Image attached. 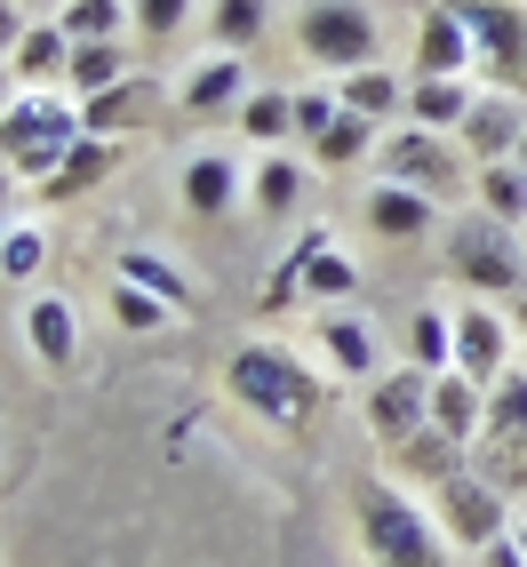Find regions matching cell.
Segmentation results:
<instances>
[{"mask_svg":"<svg viewBox=\"0 0 527 567\" xmlns=\"http://www.w3.org/2000/svg\"><path fill=\"white\" fill-rule=\"evenodd\" d=\"M248 200H256L264 216H288L296 200H304V168H296V161H264V168L248 176Z\"/></svg>","mask_w":527,"mask_h":567,"instance_id":"cell-30","label":"cell"},{"mask_svg":"<svg viewBox=\"0 0 527 567\" xmlns=\"http://www.w3.org/2000/svg\"><path fill=\"white\" fill-rule=\"evenodd\" d=\"M504 352H512V336H504V320L496 312H456V375H472V384L487 392V384H504Z\"/></svg>","mask_w":527,"mask_h":567,"instance_id":"cell-11","label":"cell"},{"mask_svg":"<svg viewBox=\"0 0 527 567\" xmlns=\"http://www.w3.org/2000/svg\"><path fill=\"white\" fill-rule=\"evenodd\" d=\"M41 264H49V240H41V224H17V233L0 240V272H9V280H32Z\"/></svg>","mask_w":527,"mask_h":567,"instance_id":"cell-36","label":"cell"},{"mask_svg":"<svg viewBox=\"0 0 527 567\" xmlns=\"http://www.w3.org/2000/svg\"><path fill=\"white\" fill-rule=\"evenodd\" d=\"M288 264H296V280H304V296H320V305H328V296H352V288H360L352 256H335L328 233H304V240L288 248Z\"/></svg>","mask_w":527,"mask_h":567,"instance_id":"cell-14","label":"cell"},{"mask_svg":"<svg viewBox=\"0 0 527 567\" xmlns=\"http://www.w3.org/2000/svg\"><path fill=\"white\" fill-rule=\"evenodd\" d=\"M64 81H72V96H104V89H121L128 81V49L121 41H89V49H72V64H64Z\"/></svg>","mask_w":527,"mask_h":567,"instance_id":"cell-24","label":"cell"},{"mask_svg":"<svg viewBox=\"0 0 527 567\" xmlns=\"http://www.w3.org/2000/svg\"><path fill=\"white\" fill-rule=\"evenodd\" d=\"M432 224H440V200L407 193V184H375V193H368V233H384V240H424Z\"/></svg>","mask_w":527,"mask_h":567,"instance_id":"cell-13","label":"cell"},{"mask_svg":"<svg viewBox=\"0 0 527 567\" xmlns=\"http://www.w3.org/2000/svg\"><path fill=\"white\" fill-rule=\"evenodd\" d=\"M472 89L464 81H407V112H416V128H440V136H456L472 121Z\"/></svg>","mask_w":527,"mask_h":567,"instance_id":"cell-22","label":"cell"},{"mask_svg":"<svg viewBox=\"0 0 527 567\" xmlns=\"http://www.w3.org/2000/svg\"><path fill=\"white\" fill-rule=\"evenodd\" d=\"M407 352H416V368H424V375H447V368H456V320L424 305L416 320H407Z\"/></svg>","mask_w":527,"mask_h":567,"instance_id":"cell-28","label":"cell"},{"mask_svg":"<svg viewBox=\"0 0 527 567\" xmlns=\"http://www.w3.org/2000/svg\"><path fill=\"white\" fill-rule=\"evenodd\" d=\"M112 168H121V136H81V144H72V153H64V168H56V176L41 184V193H49V200L96 193V184H104Z\"/></svg>","mask_w":527,"mask_h":567,"instance_id":"cell-17","label":"cell"},{"mask_svg":"<svg viewBox=\"0 0 527 567\" xmlns=\"http://www.w3.org/2000/svg\"><path fill=\"white\" fill-rule=\"evenodd\" d=\"M24 336H32V360L56 368V375L81 360V328H72V305H64V296H32V305H24Z\"/></svg>","mask_w":527,"mask_h":567,"instance_id":"cell-12","label":"cell"},{"mask_svg":"<svg viewBox=\"0 0 527 567\" xmlns=\"http://www.w3.org/2000/svg\"><path fill=\"white\" fill-rule=\"evenodd\" d=\"M24 9H64V0H24Z\"/></svg>","mask_w":527,"mask_h":567,"instance_id":"cell-42","label":"cell"},{"mask_svg":"<svg viewBox=\"0 0 527 567\" xmlns=\"http://www.w3.org/2000/svg\"><path fill=\"white\" fill-rule=\"evenodd\" d=\"M519 328H527V296H519Z\"/></svg>","mask_w":527,"mask_h":567,"instance_id":"cell-44","label":"cell"},{"mask_svg":"<svg viewBox=\"0 0 527 567\" xmlns=\"http://www.w3.org/2000/svg\"><path fill=\"white\" fill-rule=\"evenodd\" d=\"M519 168H527V144H519Z\"/></svg>","mask_w":527,"mask_h":567,"instance_id":"cell-45","label":"cell"},{"mask_svg":"<svg viewBox=\"0 0 527 567\" xmlns=\"http://www.w3.org/2000/svg\"><path fill=\"white\" fill-rule=\"evenodd\" d=\"M440 527H447L464 551H487V544L512 536V527H504V496H496L487 480H472V472L440 480Z\"/></svg>","mask_w":527,"mask_h":567,"instance_id":"cell-8","label":"cell"},{"mask_svg":"<svg viewBox=\"0 0 527 567\" xmlns=\"http://www.w3.org/2000/svg\"><path fill=\"white\" fill-rule=\"evenodd\" d=\"M81 112H72L64 96H9V112H0V153H9V168H24L32 184H49L64 168V153L81 144Z\"/></svg>","mask_w":527,"mask_h":567,"instance_id":"cell-2","label":"cell"},{"mask_svg":"<svg viewBox=\"0 0 527 567\" xmlns=\"http://www.w3.org/2000/svg\"><path fill=\"white\" fill-rule=\"evenodd\" d=\"M335 112H344V104H335V89H328V96H296V136H304V144H320Z\"/></svg>","mask_w":527,"mask_h":567,"instance_id":"cell-38","label":"cell"},{"mask_svg":"<svg viewBox=\"0 0 527 567\" xmlns=\"http://www.w3.org/2000/svg\"><path fill=\"white\" fill-rule=\"evenodd\" d=\"M184 17H193V0H136V32L144 41H168Z\"/></svg>","mask_w":527,"mask_h":567,"instance_id":"cell-37","label":"cell"},{"mask_svg":"<svg viewBox=\"0 0 527 567\" xmlns=\"http://www.w3.org/2000/svg\"><path fill=\"white\" fill-rule=\"evenodd\" d=\"M240 136H256V144L296 136V96H248L240 104Z\"/></svg>","mask_w":527,"mask_h":567,"instance_id":"cell-33","label":"cell"},{"mask_svg":"<svg viewBox=\"0 0 527 567\" xmlns=\"http://www.w3.org/2000/svg\"><path fill=\"white\" fill-rule=\"evenodd\" d=\"M512 544H519V551H527V519H519V536H512Z\"/></svg>","mask_w":527,"mask_h":567,"instance_id":"cell-43","label":"cell"},{"mask_svg":"<svg viewBox=\"0 0 527 567\" xmlns=\"http://www.w3.org/2000/svg\"><path fill=\"white\" fill-rule=\"evenodd\" d=\"M527 233H512V224L496 216H464L456 233H447V256H456V272L487 296H527Z\"/></svg>","mask_w":527,"mask_h":567,"instance_id":"cell-4","label":"cell"},{"mask_svg":"<svg viewBox=\"0 0 527 567\" xmlns=\"http://www.w3.org/2000/svg\"><path fill=\"white\" fill-rule=\"evenodd\" d=\"M384 184H407L424 200H456L464 193V144L440 128H400L384 136Z\"/></svg>","mask_w":527,"mask_h":567,"instance_id":"cell-5","label":"cell"},{"mask_svg":"<svg viewBox=\"0 0 527 567\" xmlns=\"http://www.w3.org/2000/svg\"><path fill=\"white\" fill-rule=\"evenodd\" d=\"M479 49H472V32H464V17L447 9H424V24H416V81H464V64H472Z\"/></svg>","mask_w":527,"mask_h":567,"instance_id":"cell-10","label":"cell"},{"mask_svg":"<svg viewBox=\"0 0 527 567\" xmlns=\"http://www.w3.org/2000/svg\"><path fill=\"white\" fill-rule=\"evenodd\" d=\"M432 424L447 432V440H479L487 432V392L472 384V375H432Z\"/></svg>","mask_w":527,"mask_h":567,"instance_id":"cell-15","label":"cell"},{"mask_svg":"<svg viewBox=\"0 0 527 567\" xmlns=\"http://www.w3.org/2000/svg\"><path fill=\"white\" fill-rule=\"evenodd\" d=\"M224 375H232V392L280 432H304L312 408H320V375L296 352H280V344H240L232 360H224Z\"/></svg>","mask_w":527,"mask_h":567,"instance_id":"cell-1","label":"cell"},{"mask_svg":"<svg viewBox=\"0 0 527 567\" xmlns=\"http://www.w3.org/2000/svg\"><path fill=\"white\" fill-rule=\"evenodd\" d=\"M368 144H375V121H360V112H335L328 136L312 144V161H320V168H352V161L368 153Z\"/></svg>","mask_w":527,"mask_h":567,"instance_id":"cell-31","label":"cell"},{"mask_svg":"<svg viewBox=\"0 0 527 567\" xmlns=\"http://www.w3.org/2000/svg\"><path fill=\"white\" fill-rule=\"evenodd\" d=\"M335 104L360 112V121H392V112H407V81H392L384 64H360V72L335 81Z\"/></svg>","mask_w":527,"mask_h":567,"instance_id":"cell-19","label":"cell"},{"mask_svg":"<svg viewBox=\"0 0 527 567\" xmlns=\"http://www.w3.org/2000/svg\"><path fill=\"white\" fill-rule=\"evenodd\" d=\"M296 41H304L312 64H328L335 81H344V72L375 64V17L360 0H312V9L296 17Z\"/></svg>","mask_w":527,"mask_h":567,"instance_id":"cell-6","label":"cell"},{"mask_svg":"<svg viewBox=\"0 0 527 567\" xmlns=\"http://www.w3.org/2000/svg\"><path fill=\"white\" fill-rule=\"evenodd\" d=\"M144 112H153V81H121V89H104V96L81 104V128L89 136H128Z\"/></svg>","mask_w":527,"mask_h":567,"instance_id":"cell-21","label":"cell"},{"mask_svg":"<svg viewBox=\"0 0 527 567\" xmlns=\"http://www.w3.org/2000/svg\"><path fill=\"white\" fill-rule=\"evenodd\" d=\"M9 64L24 72L32 89H41V81H56V72L72 64V41H64V24H32L24 41H17V56H9Z\"/></svg>","mask_w":527,"mask_h":567,"instance_id":"cell-27","label":"cell"},{"mask_svg":"<svg viewBox=\"0 0 527 567\" xmlns=\"http://www.w3.org/2000/svg\"><path fill=\"white\" fill-rule=\"evenodd\" d=\"M456 136H464V153H479V161H512V144H527V121H519V104L479 96L472 121H464Z\"/></svg>","mask_w":527,"mask_h":567,"instance_id":"cell-16","label":"cell"},{"mask_svg":"<svg viewBox=\"0 0 527 567\" xmlns=\"http://www.w3.org/2000/svg\"><path fill=\"white\" fill-rule=\"evenodd\" d=\"M479 216L512 224V233H527V168L519 161H487L479 168Z\"/></svg>","mask_w":527,"mask_h":567,"instance_id":"cell-23","label":"cell"},{"mask_svg":"<svg viewBox=\"0 0 527 567\" xmlns=\"http://www.w3.org/2000/svg\"><path fill=\"white\" fill-rule=\"evenodd\" d=\"M0 96H9V56H0Z\"/></svg>","mask_w":527,"mask_h":567,"instance_id":"cell-41","label":"cell"},{"mask_svg":"<svg viewBox=\"0 0 527 567\" xmlns=\"http://www.w3.org/2000/svg\"><path fill=\"white\" fill-rule=\"evenodd\" d=\"M232 200H240V168L224 161V153L184 161V208H193V216H224Z\"/></svg>","mask_w":527,"mask_h":567,"instance_id":"cell-20","label":"cell"},{"mask_svg":"<svg viewBox=\"0 0 527 567\" xmlns=\"http://www.w3.org/2000/svg\"><path fill=\"white\" fill-rule=\"evenodd\" d=\"M256 32H264V0H216V49L224 56L256 49Z\"/></svg>","mask_w":527,"mask_h":567,"instance_id":"cell-34","label":"cell"},{"mask_svg":"<svg viewBox=\"0 0 527 567\" xmlns=\"http://www.w3.org/2000/svg\"><path fill=\"white\" fill-rule=\"evenodd\" d=\"M0 456H9V440H0Z\"/></svg>","mask_w":527,"mask_h":567,"instance_id":"cell-46","label":"cell"},{"mask_svg":"<svg viewBox=\"0 0 527 567\" xmlns=\"http://www.w3.org/2000/svg\"><path fill=\"white\" fill-rule=\"evenodd\" d=\"M136 9L128 0H64L56 9V24H64V41L72 49H89V41H121V24H128Z\"/></svg>","mask_w":527,"mask_h":567,"instance_id":"cell-26","label":"cell"},{"mask_svg":"<svg viewBox=\"0 0 527 567\" xmlns=\"http://www.w3.org/2000/svg\"><path fill=\"white\" fill-rule=\"evenodd\" d=\"M424 415H432V375L424 368H407V375H392V384L368 392V424H375V440H392V447L416 440Z\"/></svg>","mask_w":527,"mask_h":567,"instance_id":"cell-9","label":"cell"},{"mask_svg":"<svg viewBox=\"0 0 527 567\" xmlns=\"http://www.w3.org/2000/svg\"><path fill=\"white\" fill-rule=\"evenodd\" d=\"M24 41V0H0V56H17Z\"/></svg>","mask_w":527,"mask_h":567,"instance_id":"cell-39","label":"cell"},{"mask_svg":"<svg viewBox=\"0 0 527 567\" xmlns=\"http://www.w3.org/2000/svg\"><path fill=\"white\" fill-rule=\"evenodd\" d=\"M320 344H328V360L344 368V375H368V368H375V344H368L360 320H335V312H328V320H320Z\"/></svg>","mask_w":527,"mask_h":567,"instance_id":"cell-32","label":"cell"},{"mask_svg":"<svg viewBox=\"0 0 527 567\" xmlns=\"http://www.w3.org/2000/svg\"><path fill=\"white\" fill-rule=\"evenodd\" d=\"M487 447H527V368L504 375V384H487Z\"/></svg>","mask_w":527,"mask_h":567,"instance_id":"cell-25","label":"cell"},{"mask_svg":"<svg viewBox=\"0 0 527 567\" xmlns=\"http://www.w3.org/2000/svg\"><path fill=\"white\" fill-rule=\"evenodd\" d=\"M447 9L464 17L472 49L504 72V81H527V9L519 0H447Z\"/></svg>","mask_w":527,"mask_h":567,"instance_id":"cell-7","label":"cell"},{"mask_svg":"<svg viewBox=\"0 0 527 567\" xmlns=\"http://www.w3.org/2000/svg\"><path fill=\"white\" fill-rule=\"evenodd\" d=\"M112 312H121V328H136V336H161L168 320H176V305H161V296H144V288H112Z\"/></svg>","mask_w":527,"mask_h":567,"instance_id":"cell-35","label":"cell"},{"mask_svg":"<svg viewBox=\"0 0 527 567\" xmlns=\"http://www.w3.org/2000/svg\"><path fill=\"white\" fill-rule=\"evenodd\" d=\"M240 89H248L240 56H208V64L193 72V81H184V112H193V121H224L232 104H248Z\"/></svg>","mask_w":527,"mask_h":567,"instance_id":"cell-18","label":"cell"},{"mask_svg":"<svg viewBox=\"0 0 527 567\" xmlns=\"http://www.w3.org/2000/svg\"><path fill=\"white\" fill-rule=\"evenodd\" d=\"M352 504H360V536H368V559H375V567H440L432 519L407 504L392 480H360Z\"/></svg>","mask_w":527,"mask_h":567,"instance_id":"cell-3","label":"cell"},{"mask_svg":"<svg viewBox=\"0 0 527 567\" xmlns=\"http://www.w3.org/2000/svg\"><path fill=\"white\" fill-rule=\"evenodd\" d=\"M479 567H527V551L504 536V544H487V551H479Z\"/></svg>","mask_w":527,"mask_h":567,"instance_id":"cell-40","label":"cell"},{"mask_svg":"<svg viewBox=\"0 0 527 567\" xmlns=\"http://www.w3.org/2000/svg\"><path fill=\"white\" fill-rule=\"evenodd\" d=\"M121 280H128V288H144V296H161V305H176V312L193 305V280H184L176 264L144 256V248H128V256H121Z\"/></svg>","mask_w":527,"mask_h":567,"instance_id":"cell-29","label":"cell"}]
</instances>
